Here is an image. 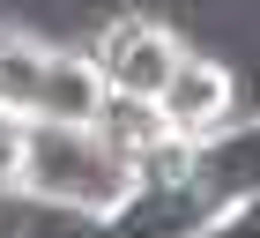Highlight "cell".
<instances>
[{
	"label": "cell",
	"mask_w": 260,
	"mask_h": 238,
	"mask_svg": "<svg viewBox=\"0 0 260 238\" xmlns=\"http://www.w3.org/2000/svg\"><path fill=\"white\" fill-rule=\"evenodd\" d=\"M141 186V171L97 134V127H52V119H30L22 134V194L52 201L82 223H104L112 209H126V194Z\"/></svg>",
	"instance_id": "1"
},
{
	"label": "cell",
	"mask_w": 260,
	"mask_h": 238,
	"mask_svg": "<svg viewBox=\"0 0 260 238\" xmlns=\"http://www.w3.org/2000/svg\"><path fill=\"white\" fill-rule=\"evenodd\" d=\"M82 52L97 67L104 97H156L164 75H171V60L186 52V38L164 15H149V8H112V15H97V30L82 38Z\"/></svg>",
	"instance_id": "2"
},
{
	"label": "cell",
	"mask_w": 260,
	"mask_h": 238,
	"mask_svg": "<svg viewBox=\"0 0 260 238\" xmlns=\"http://www.w3.org/2000/svg\"><path fill=\"white\" fill-rule=\"evenodd\" d=\"M149 104H156V119H164V134H171V141H208L216 127H231V119L245 112V82H238L231 60L186 45Z\"/></svg>",
	"instance_id": "3"
},
{
	"label": "cell",
	"mask_w": 260,
	"mask_h": 238,
	"mask_svg": "<svg viewBox=\"0 0 260 238\" xmlns=\"http://www.w3.org/2000/svg\"><path fill=\"white\" fill-rule=\"evenodd\" d=\"M186 178L216 201H253L260 194V104L238 112L231 127H216L208 141H186Z\"/></svg>",
	"instance_id": "4"
},
{
	"label": "cell",
	"mask_w": 260,
	"mask_h": 238,
	"mask_svg": "<svg viewBox=\"0 0 260 238\" xmlns=\"http://www.w3.org/2000/svg\"><path fill=\"white\" fill-rule=\"evenodd\" d=\"M97 104H104V82H97V67H89V52H82V38H52V52H45V82H38V112H30V119L89 127Z\"/></svg>",
	"instance_id": "5"
},
{
	"label": "cell",
	"mask_w": 260,
	"mask_h": 238,
	"mask_svg": "<svg viewBox=\"0 0 260 238\" xmlns=\"http://www.w3.org/2000/svg\"><path fill=\"white\" fill-rule=\"evenodd\" d=\"M45 52H52V38H45L38 22L0 15V112H15V119H30V112H38Z\"/></svg>",
	"instance_id": "6"
},
{
	"label": "cell",
	"mask_w": 260,
	"mask_h": 238,
	"mask_svg": "<svg viewBox=\"0 0 260 238\" xmlns=\"http://www.w3.org/2000/svg\"><path fill=\"white\" fill-rule=\"evenodd\" d=\"M89 127H97V134L134 164V171H141L149 157H164V149H179V141L164 134V119H156V104H149V97H104Z\"/></svg>",
	"instance_id": "7"
},
{
	"label": "cell",
	"mask_w": 260,
	"mask_h": 238,
	"mask_svg": "<svg viewBox=\"0 0 260 238\" xmlns=\"http://www.w3.org/2000/svg\"><path fill=\"white\" fill-rule=\"evenodd\" d=\"M22 134H30V119L0 112V194H15V186H22Z\"/></svg>",
	"instance_id": "8"
},
{
	"label": "cell",
	"mask_w": 260,
	"mask_h": 238,
	"mask_svg": "<svg viewBox=\"0 0 260 238\" xmlns=\"http://www.w3.org/2000/svg\"><path fill=\"white\" fill-rule=\"evenodd\" d=\"M208 238H260V201H223L208 216Z\"/></svg>",
	"instance_id": "9"
},
{
	"label": "cell",
	"mask_w": 260,
	"mask_h": 238,
	"mask_svg": "<svg viewBox=\"0 0 260 238\" xmlns=\"http://www.w3.org/2000/svg\"><path fill=\"white\" fill-rule=\"evenodd\" d=\"M186 238H208V223H201V231H186Z\"/></svg>",
	"instance_id": "10"
}]
</instances>
